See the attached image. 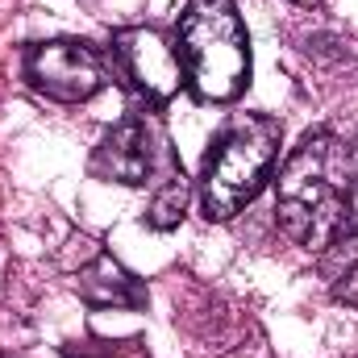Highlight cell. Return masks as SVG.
I'll return each mask as SVG.
<instances>
[{
  "mask_svg": "<svg viewBox=\"0 0 358 358\" xmlns=\"http://www.w3.org/2000/svg\"><path fill=\"white\" fill-rule=\"evenodd\" d=\"M155 167H159V138L146 129V121L134 117L113 125L92 155V176L113 183H146Z\"/></svg>",
  "mask_w": 358,
  "mask_h": 358,
  "instance_id": "8992f818",
  "label": "cell"
},
{
  "mask_svg": "<svg viewBox=\"0 0 358 358\" xmlns=\"http://www.w3.org/2000/svg\"><path fill=\"white\" fill-rule=\"evenodd\" d=\"M63 358H146L142 342H67Z\"/></svg>",
  "mask_w": 358,
  "mask_h": 358,
  "instance_id": "9c48e42d",
  "label": "cell"
},
{
  "mask_svg": "<svg viewBox=\"0 0 358 358\" xmlns=\"http://www.w3.org/2000/svg\"><path fill=\"white\" fill-rule=\"evenodd\" d=\"M296 4H308V8H313V4H321V0H296Z\"/></svg>",
  "mask_w": 358,
  "mask_h": 358,
  "instance_id": "8fae6325",
  "label": "cell"
},
{
  "mask_svg": "<svg viewBox=\"0 0 358 358\" xmlns=\"http://www.w3.org/2000/svg\"><path fill=\"white\" fill-rule=\"evenodd\" d=\"M25 80L55 100H88L104 84V67L92 46L59 38V42H38L25 55Z\"/></svg>",
  "mask_w": 358,
  "mask_h": 358,
  "instance_id": "5b68a950",
  "label": "cell"
},
{
  "mask_svg": "<svg viewBox=\"0 0 358 358\" xmlns=\"http://www.w3.org/2000/svg\"><path fill=\"white\" fill-rule=\"evenodd\" d=\"M279 121L263 113H242L217 134L200 171V204L213 221H229L263 187L279 155Z\"/></svg>",
  "mask_w": 358,
  "mask_h": 358,
  "instance_id": "3957f363",
  "label": "cell"
},
{
  "mask_svg": "<svg viewBox=\"0 0 358 358\" xmlns=\"http://www.w3.org/2000/svg\"><path fill=\"white\" fill-rule=\"evenodd\" d=\"M113 67L150 104H167L183 84V59L159 29H121L113 38Z\"/></svg>",
  "mask_w": 358,
  "mask_h": 358,
  "instance_id": "277c9868",
  "label": "cell"
},
{
  "mask_svg": "<svg viewBox=\"0 0 358 358\" xmlns=\"http://www.w3.org/2000/svg\"><path fill=\"white\" fill-rule=\"evenodd\" d=\"M338 246L346 250V267L338 271V279H334V296L342 304H358V238H346Z\"/></svg>",
  "mask_w": 358,
  "mask_h": 358,
  "instance_id": "30bf717a",
  "label": "cell"
},
{
  "mask_svg": "<svg viewBox=\"0 0 358 358\" xmlns=\"http://www.w3.org/2000/svg\"><path fill=\"white\" fill-rule=\"evenodd\" d=\"M187 200H192V183L183 179V171L163 179V187L155 192L150 208H146V225L150 229H176L187 213Z\"/></svg>",
  "mask_w": 358,
  "mask_h": 358,
  "instance_id": "ba28073f",
  "label": "cell"
},
{
  "mask_svg": "<svg viewBox=\"0 0 358 358\" xmlns=\"http://www.w3.org/2000/svg\"><path fill=\"white\" fill-rule=\"evenodd\" d=\"M80 292L96 308H146V287L134 271H125L113 255H96L80 271Z\"/></svg>",
  "mask_w": 358,
  "mask_h": 358,
  "instance_id": "52a82bcc",
  "label": "cell"
},
{
  "mask_svg": "<svg viewBox=\"0 0 358 358\" xmlns=\"http://www.w3.org/2000/svg\"><path fill=\"white\" fill-rule=\"evenodd\" d=\"M183 76L200 100H234L250 84V38L234 0H192L179 17Z\"/></svg>",
  "mask_w": 358,
  "mask_h": 358,
  "instance_id": "7a4b0ae2",
  "label": "cell"
},
{
  "mask_svg": "<svg viewBox=\"0 0 358 358\" xmlns=\"http://www.w3.org/2000/svg\"><path fill=\"white\" fill-rule=\"evenodd\" d=\"M275 213L283 234L308 250L358 238V176L334 134L317 129L292 150L279 171Z\"/></svg>",
  "mask_w": 358,
  "mask_h": 358,
  "instance_id": "6da1fadb",
  "label": "cell"
}]
</instances>
